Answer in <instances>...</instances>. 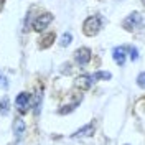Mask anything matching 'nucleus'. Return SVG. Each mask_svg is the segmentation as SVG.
Instances as JSON below:
<instances>
[{
  "label": "nucleus",
  "mask_w": 145,
  "mask_h": 145,
  "mask_svg": "<svg viewBox=\"0 0 145 145\" xmlns=\"http://www.w3.org/2000/svg\"><path fill=\"white\" fill-rule=\"evenodd\" d=\"M127 145H129V144H127Z\"/></svg>",
  "instance_id": "6ab92c4d"
},
{
  "label": "nucleus",
  "mask_w": 145,
  "mask_h": 145,
  "mask_svg": "<svg viewBox=\"0 0 145 145\" xmlns=\"http://www.w3.org/2000/svg\"><path fill=\"white\" fill-rule=\"evenodd\" d=\"M25 129H27V125H25V122H23V119H15L13 120V134H15V137L17 138H22L23 137V134H25Z\"/></svg>",
  "instance_id": "1a4fd4ad"
},
{
  "label": "nucleus",
  "mask_w": 145,
  "mask_h": 145,
  "mask_svg": "<svg viewBox=\"0 0 145 145\" xmlns=\"http://www.w3.org/2000/svg\"><path fill=\"white\" fill-rule=\"evenodd\" d=\"M92 82H94V78H92V76L82 74V76H79V78L76 79V86L81 88V89H89L91 86H92Z\"/></svg>",
  "instance_id": "6e6552de"
},
{
  "label": "nucleus",
  "mask_w": 145,
  "mask_h": 145,
  "mask_svg": "<svg viewBox=\"0 0 145 145\" xmlns=\"http://www.w3.org/2000/svg\"><path fill=\"white\" fill-rule=\"evenodd\" d=\"M92 78H94V81H97V79H110L112 74L110 72H104V71H97L96 74H92Z\"/></svg>",
  "instance_id": "f8f14e48"
},
{
  "label": "nucleus",
  "mask_w": 145,
  "mask_h": 145,
  "mask_svg": "<svg viewBox=\"0 0 145 145\" xmlns=\"http://www.w3.org/2000/svg\"><path fill=\"white\" fill-rule=\"evenodd\" d=\"M112 56H114V61H116L119 66H124V63H125V48H124V46L114 48Z\"/></svg>",
  "instance_id": "423d86ee"
},
{
  "label": "nucleus",
  "mask_w": 145,
  "mask_h": 145,
  "mask_svg": "<svg viewBox=\"0 0 145 145\" xmlns=\"http://www.w3.org/2000/svg\"><path fill=\"white\" fill-rule=\"evenodd\" d=\"M8 112H10V102L7 97H3L0 101V114L2 116H8Z\"/></svg>",
  "instance_id": "9d476101"
},
{
  "label": "nucleus",
  "mask_w": 145,
  "mask_h": 145,
  "mask_svg": "<svg viewBox=\"0 0 145 145\" xmlns=\"http://www.w3.org/2000/svg\"><path fill=\"white\" fill-rule=\"evenodd\" d=\"M140 23H142V17H140V13L134 12V13H130V15L125 18L124 27H125L127 30H134V28H137Z\"/></svg>",
  "instance_id": "20e7f679"
},
{
  "label": "nucleus",
  "mask_w": 145,
  "mask_h": 145,
  "mask_svg": "<svg viewBox=\"0 0 145 145\" xmlns=\"http://www.w3.org/2000/svg\"><path fill=\"white\" fill-rule=\"evenodd\" d=\"M142 2H144V5H145V0H142Z\"/></svg>",
  "instance_id": "a211bd4d"
},
{
  "label": "nucleus",
  "mask_w": 145,
  "mask_h": 145,
  "mask_svg": "<svg viewBox=\"0 0 145 145\" xmlns=\"http://www.w3.org/2000/svg\"><path fill=\"white\" fill-rule=\"evenodd\" d=\"M2 7H3V0H0V8H2Z\"/></svg>",
  "instance_id": "f3484780"
},
{
  "label": "nucleus",
  "mask_w": 145,
  "mask_h": 145,
  "mask_svg": "<svg viewBox=\"0 0 145 145\" xmlns=\"http://www.w3.org/2000/svg\"><path fill=\"white\" fill-rule=\"evenodd\" d=\"M30 101H31V96L28 94V92H20L17 96V99H15V104H17V107L22 110V112H25L27 107L30 106Z\"/></svg>",
  "instance_id": "39448f33"
},
{
  "label": "nucleus",
  "mask_w": 145,
  "mask_h": 145,
  "mask_svg": "<svg viewBox=\"0 0 145 145\" xmlns=\"http://www.w3.org/2000/svg\"><path fill=\"white\" fill-rule=\"evenodd\" d=\"M74 59L79 66H86L91 61V50L89 48H79L74 53Z\"/></svg>",
  "instance_id": "f03ea898"
},
{
  "label": "nucleus",
  "mask_w": 145,
  "mask_h": 145,
  "mask_svg": "<svg viewBox=\"0 0 145 145\" xmlns=\"http://www.w3.org/2000/svg\"><path fill=\"white\" fill-rule=\"evenodd\" d=\"M137 84H138L140 88H145V72H140V74H138V78H137Z\"/></svg>",
  "instance_id": "2eb2a0df"
},
{
  "label": "nucleus",
  "mask_w": 145,
  "mask_h": 145,
  "mask_svg": "<svg viewBox=\"0 0 145 145\" xmlns=\"http://www.w3.org/2000/svg\"><path fill=\"white\" fill-rule=\"evenodd\" d=\"M41 99H43V94H41V92H38V94H36V99H35V106H33V107H35V114H38V112H40Z\"/></svg>",
  "instance_id": "4468645a"
},
{
  "label": "nucleus",
  "mask_w": 145,
  "mask_h": 145,
  "mask_svg": "<svg viewBox=\"0 0 145 145\" xmlns=\"http://www.w3.org/2000/svg\"><path fill=\"white\" fill-rule=\"evenodd\" d=\"M71 41H72V35L69 33V31H64L63 36H61V40H59V45L68 46V45H71Z\"/></svg>",
  "instance_id": "9b49d317"
},
{
  "label": "nucleus",
  "mask_w": 145,
  "mask_h": 145,
  "mask_svg": "<svg viewBox=\"0 0 145 145\" xmlns=\"http://www.w3.org/2000/svg\"><path fill=\"white\" fill-rule=\"evenodd\" d=\"M7 88H8V81H7V78L0 72V94H3V92L7 91Z\"/></svg>",
  "instance_id": "ddd939ff"
},
{
  "label": "nucleus",
  "mask_w": 145,
  "mask_h": 145,
  "mask_svg": "<svg viewBox=\"0 0 145 145\" xmlns=\"http://www.w3.org/2000/svg\"><path fill=\"white\" fill-rule=\"evenodd\" d=\"M94 130H96L94 124H86L82 129L76 130V132L72 134V137H74V138H78V137H91L92 134H94Z\"/></svg>",
  "instance_id": "0eeeda50"
},
{
  "label": "nucleus",
  "mask_w": 145,
  "mask_h": 145,
  "mask_svg": "<svg viewBox=\"0 0 145 145\" xmlns=\"http://www.w3.org/2000/svg\"><path fill=\"white\" fill-rule=\"evenodd\" d=\"M130 59L132 61H137L138 59V50L137 48H130Z\"/></svg>",
  "instance_id": "dca6fc26"
},
{
  "label": "nucleus",
  "mask_w": 145,
  "mask_h": 145,
  "mask_svg": "<svg viewBox=\"0 0 145 145\" xmlns=\"http://www.w3.org/2000/svg\"><path fill=\"white\" fill-rule=\"evenodd\" d=\"M51 22H53V15H51V13H43V15H40V17L35 20L33 27H35L36 31H43Z\"/></svg>",
  "instance_id": "7ed1b4c3"
},
{
  "label": "nucleus",
  "mask_w": 145,
  "mask_h": 145,
  "mask_svg": "<svg viewBox=\"0 0 145 145\" xmlns=\"http://www.w3.org/2000/svg\"><path fill=\"white\" fill-rule=\"evenodd\" d=\"M99 30H101V18L99 17L86 18V22H84V25H82V31H84V35L94 36V35L99 33Z\"/></svg>",
  "instance_id": "f257e3e1"
}]
</instances>
